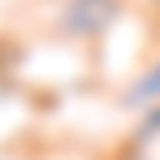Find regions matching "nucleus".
Listing matches in <instances>:
<instances>
[{
	"label": "nucleus",
	"instance_id": "nucleus-1",
	"mask_svg": "<svg viewBox=\"0 0 160 160\" xmlns=\"http://www.w3.org/2000/svg\"><path fill=\"white\" fill-rule=\"evenodd\" d=\"M134 100H160V65L138 82V87H134Z\"/></svg>",
	"mask_w": 160,
	"mask_h": 160
},
{
	"label": "nucleus",
	"instance_id": "nucleus-2",
	"mask_svg": "<svg viewBox=\"0 0 160 160\" xmlns=\"http://www.w3.org/2000/svg\"><path fill=\"white\" fill-rule=\"evenodd\" d=\"M156 4H160V0H156Z\"/></svg>",
	"mask_w": 160,
	"mask_h": 160
}]
</instances>
